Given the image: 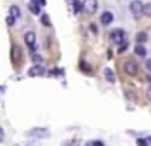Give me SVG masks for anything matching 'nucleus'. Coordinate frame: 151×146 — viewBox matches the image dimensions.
Wrapping results in <instances>:
<instances>
[{
    "label": "nucleus",
    "instance_id": "nucleus-27",
    "mask_svg": "<svg viewBox=\"0 0 151 146\" xmlns=\"http://www.w3.org/2000/svg\"><path fill=\"white\" fill-rule=\"evenodd\" d=\"M146 97H148V99L151 101V86H150V88H148V89H146Z\"/></svg>",
    "mask_w": 151,
    "mask_h": 146
},
{
    "label": "nucleus",
    "instance_id": "nucleus-10",
    "mask_svg": "<svg viewBox=\"0 0 151 146\" xmlns=\"http://www.w3.org/2000/svg\"><path fill=\"white\" fill-rule=\"evenodd\" d=\"M104 78L109 81V83H115V73L111 70V68H104Z\"/></svg>",
    "mask_w": 151,
    "mask_h": 146
},
{
    "label": "nucleus",
    "instance_id": "nucleus-9",
    "mask_svg": "<svg viewBox=\"0 0 151 146\" xmlns=\"http://www.w3.org/2000/svg\"><path fill=\"white\" fill-rule=\"evenodd\" d=\"M112 21H114V15H112V12H104L101 15V24L107 26V24H111Z\"/></svg>",
    "mask_w": 151,
    "mask_h": 146
},
{
    "label": "nucleus",
    "instance_id": "nucleus-4",
    "mask_svg": "<svg viewBox=\"0 0 151 146\" xmlns=\"http://www.w3.org/2000/svg\"><path fill=\"white\" fill-rule=\"evenodd\" d=\"M26 135L31 136V138H47L50 133L47 128H33L29 132H26Z\"/></svg>",
    "mask_w": 151,
    "mask_h": 146
},
{
    "label": "nucleus",
    "instance_id": "nucleus-22",
    "mask_svg": "<svg viewBox=\"0 0 151 146\" xmlns=\"http://www.w3.org/2000/svg\"><path fill=\"white\" fill-rule=\"evenodd\" d=\"M81 70L86 71V73H91V68H89L88 63H85V62H81Z\"/></svg>",
    "mask_w": 151,
    "mask_h": 146
},
{
    "label": "nucleus",
    "instance_id": "nucleus-29",
    "mask_svg": "<svg viewBox=\"0 0 151 146\" xmlns=\"http://www.w3.org/2000/svg\"><path fill=\"white\" fill-rule=\"evenodd\" d=\"M148 81H150V83H151V73L148 75Z\"/></svg>",
    "mask_w": 151,
    "mask_h": 146
},
{
    "label": "nucleus",
    "instance_id": "nucleus-15",
    "mask_svg": "<svg viewBox=\"0 0 151 146\" xmlns=\"http://www.w3.org/2000/svg\"><path fill=\"white\" fill-rule=\"evenodd\" d=\"M31 60L34 62V65H42V62H44V58H42V55H39V54H31Z\"/></svg>",
    "mask_w": 151,
    "mask_h": 146
},
{
    "label": "nucleus",
    "instance_id": "nucleus-25",
    "mask_svg": "<svg viewBox=\"0 0 151 146\" xmlns=\"http://www.w3.org/2000/svg\"><path fill=\"white\" fill-rule=\"evenodd\" d=\"M33 3H36V5H39V6H44L46 5V0H31Z\"/></svg>",
    "mask_w": 151,
    "mask_h": 146
},
{
    "label": "nucleus",
    "instance_id": "nucleus-2",
    "mask_svg": "<svg viewBox=\"0 0 151 146\" xmlns=\"http://www.w3.org/2000/svg\"><path fill=\"white\" fill-rule=\"evenodd\" d=\"M83 12L88 13V15H94L96 10H98V0H83Z\"/></svg>",
    "mask_w": 151,
    "mask_h": 146
},
{
    "label": "nucleus",
    "instance_id": "nucleus-13",
    "mask_svg": "<svg viewBox=\"0 0 151 146\" xmlns=\"http://www.w3.org/2000/svg\"><path fill=\"white\" fill-rule=\"evenodd\" d=\"M28 8H29V12L33 13V15H41V6L36 5V3L29 2V5H28Z\"/></svg>",
    "mask_w": 151,
    "mask_h": 146
},
{
    "label": "nucleus",
    "instance_id": "nucleus-21",
    "mask_svg": "<svg viewBox=\"0 0 151 146\" xmlns=\"http://www.w3.org/2000/svg\"><path fill=\"white\" fill-rule=\"evenodd\" d=\"M86 146H106V145L102 141H99V140H96V141H88Z\"/></svg>",
    "mask_w": 151,
    "mask_h": 146
},
{
    "label": "nucleus",
    "instance_id": "nucleus-6",
    "mask_svg": "<svg viewBox=\"0 0 151 146\" xmlns=\"http://www.w3.org/2000/svg\"><path fill=\"white\" fill-rule=\"evenodd\" d=\"M23 39H24V42H26V45L28 47H36V32L34 31H26L24 32V36H23Z\"/></svg>",
    "mask_w": 151,
    "mask_h": 146
},
{
    "label": "nucleus",
    "instance_id": "nucleus-12",
    "mask_svg": "<svg viewBox=\"0 0 151 146\" xmlns=\"http://www.w3.org/2000/svg\"><path fill=\"white\" fill-rule=\"evenodd\" d=\"M135 54H137L138 57H145V55H146V49L143 47V44H137V45H135Z\"/></svg>",
    "mask_w": 151,
    "mask_h": 146
},
{
    "label": "nucleus",
    "instance_id": "nucleus-1",
    "mask_svg": "<svg viewBox=\"0 0 151 146\" xmlns=\"http://www.w3.org/2000/svg\"><path fill=\"white\" fill-rule=\"evenodd\" d=\"M12 60H13V65L17 68L21 67V63H23V50H21L20 45H13L12 47Z\"/></svg>",
    "mask_w": 151,
    "mask_h": 146
},
{
    "label": "nucleus",
    "instance_id": "nucleus-20",
    "mask_svg": "<svg viewBox=\"0 0 151 146\" xmlns=\"http://www.w3.org/2000/svg\"><path fill=\"white\" fill-rule=\"evenodd\" d=\"M137 145L138 146H150V141H148V140H145V138H138L137 140Z\"/></svg>",
    "mask_w": 151,
    "mask_h": 146
},
{
    "label": "nucleus",
    "instance_id": "nucleus-7",
    "mask_svg": "<svg viewBox=\"0 0 151 146\" xmlns=\"http://www.w3.org/2000/svg\"><path fill=\"white\" fill-rule=\"evenodd\" d=\"M46 73L42 65H33V67L28 70V76H41V75Z\"/></svg>",
    "mask_w": 151,
    "mask_h": 146
},
{
    "label": "nucleus",
    "instance_id": "nucleus-30",
    "mask_svg": "<svg viewBox=\"0 0 151 146\" xmlns=\"http://www.w3.org/2000/svg\"><path fill=\"white\" fill-rule=\"evenodd\" d=\"M68 2H72V0H68Z\"/></svg>",
    "mask_w": 151,
    "mask_h": 146
},
{
    "label": "nucleus",
    "instance_id": "nucleus-11",
    "mask_svg": "<svg viewBox=\"0 0 151 146\" xmlns=\"http://www.w3.org/2000/svg\"><path fill=\"white\" fill-rule=\"evenodd\" d=\"M10 16H13L15 19H18L21 16V10H20V6L18 5H12L10 6Z\"/></svg>",
    "mask_w": 151,
    "mask_h": 146
},
{
    "label": "nucleus",
    "instance_id": "nucleus-23",
    "mask_svg": "<svg viewBox=\"0 0 151 146\" xmlns=\"http://www.w3.org/2000/svg\"><path fill=\"white\" fill-rule=\"evenodd\" d=\"M15 21H17V19H15L13 16H8V18H7V24H8V26H13Z\"/></svg>",
    "mask_w": 151,
    "mask_h": 146
},
{
    "label": "nucleus",
    "instance_id": "nucleus-18",
    "mask_svg": "<svg viewBox=\"0 0 151 146\" xmlns=\"http://www.w3.org/2000/svg\"><path fill=\"white\" fill-rule=\"evenodd\" d=\"M41 23H42L46 28H50V19H49V16H47L46 13H42V15H41Z\"/></svg>",
    "mask_w": 151,
    "mask_h": 146
},
{
    "label": "nucleus",
    "instance_id": "nucleus-5",
    "mask_svg": "<svg viewBox=\"0 0 151 146\" xmlns=\"http://www.w3.org/2000/svg\"><path fill=\"white\" fill-rule=\"evenodd\" d=\"M124 70H125V73H128V75H137L138 73V63L133 58H128L124 63Z\"/></svg>",
    "mask_w": 151,
    "mask_h": 146
},
{
    "label": "nucleus",
    "instance_id": "nucleus-28",
    "mask_svg": "<svg viewBox=\"0 0 151 146\" xmlns=\"http://www.w3.org/2000/svg\"><path fill=\"white\" fill-rule=\"evenodd\" d=\"M89 29H91L93 32H98V29H96V24H89Z\"/></svg>",
    "mask_w": 151,
    "mask_h": 146
},
{
    "label": "nucleus",
    "instance_id": "nucleus-3",
    "mask_svg": "<svg viewBox=\"0 0 151 146\" xmlns=\"http://www.w3.org/2000/svg\"><path fill=\"white\" fill-rule=\"evenodd\" d=\"M109 37H111V41L115 42V44H122L124 41H127V34H125L124 29H114Z\"/></svg>",
    "mask_w": 151,
    "mask_h": 146
},
{
    "label": "nucleus",
    "instance_id": "nucleus-16",
    "mask_svg": "<svg viewBox=\"0 0 151 146\" xmlns=\"http://www.w3.org/2000/svg\"><path fill=\"white\" fill-rule=\"evenodd\" d=\"M72 2H73V12H75V13L83 12V5H81L80 0H72Z\"/></svg>",
    "mask_w": 151,
    "mask_h": 146
},
{
    "label": "nucleus",
    "instance_id": "nucleus-26",
    "mask_svg": "<svg viewBox=\"0 0 151 146\" xmlns=\"http://www.w3.org/2000/svg\"><path fill=\"white\" fill-rule=\"evenodd\" d=\"M4 138H5V133H4V128L0 127V143L4 141Z\"/></svg>",
    "mask_w": 151,
    "mask_h": 146
},
{
    "label": "nucleus",
    "instance_id": "nucleus-19",
    "mask_svg": "<svg viewBox=\"0 0 151 146\" xmlns=\"http://www.w3.org/2000/svg\"><path fill=\"white\" fill-rule=\"evenodd\" d=\"M128 49V42L127 41H124L122 44H119V54H124L125 50Z\"/></svg>",
    "mask_w": 151,
    "mask_h": 146
},
{
    "label": "nucleus",
    "instance_id": "nucleus-24",
    "mask_svg": "<svg viewBox=\"0 0 151 146\" xmlns=\"http://www.w3.org/2000/svg\"><path fill=\"white\" fill-rule=\"evenodd\" d=\"M145 68H146V70L151 73V58H148V60L145 62Z\"/></svg>",
    "mask_w": 151,
    "mask_h": 146
},
{
    "label": "nucleus",
    "instance_id": "nucleus-14",
    "mask_svg": "<svg viewBox=\"0 0 151 146\" xmlns=\"http://www.w3.org/2000/svg\"><path fill=\"white\" fill-rule=\"evenodd\" d=\"M146 39H148V34L145 31L137 32V44H143V42H146Z\"/></svg>",
    "mask_w": 151,
    "mask_h": 146
},
{
    "label": "nucleus",
    "instance_id": "nucleus-8",
    "mask_svg": "<svg viewBox=\"0 0 151 146\" xmlns=\"http://www.w3.org/2000/svg\"><path fill=\"white\" fill-rule=\"evenodd\" d=\"M130 12L133 13V15H140V13L143 12V3H141L140 0H133V2L130 3Z\"/></svg>",
    "mask_w": 151,
    "mask_h": 146
},
{
    "label": "nucleus",
    "instance_id": "nucleus-17",
    "mask_svg": "<svg viewBox=\"0 0 151 146\" xmlns=\"http://www.w3.org/2000/svg\"><path fill=\"white\" fill-rule=\"evenodd\" d=\"M143 13L145 16H151V2H148V3H145L143 5Z\"/></svg>",
    "mask_w": 151,
    "mask_h": 146
}]
</instances>
